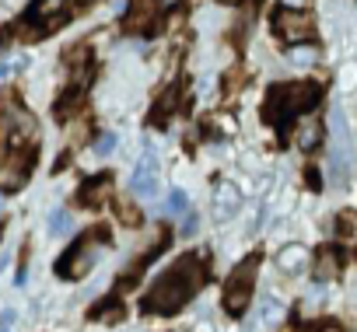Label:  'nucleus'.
Here are the masks:
<instances>
[{
    "mask_svg": "<svg viewBox=\"0 0 357 332\" xmlns=\"http://www.w3.org/2000/svg\"><path fill=\"white\" fill-rule=\"evenodd\" d=\"M204 280H207V269H204L200 255L197 252L183 255L168 273H161L154 280V287L144 297V311H151V315H172V311H178L183 304H190V297L204 287Z\"/></svg>",
    "mask_w": 357,
    "mask_h": 332,
    "instance_id": "1",
    "label": "nucleus"
},
{
    "mask_svg": "<svg viewBox=\"0 0 357 332\" xmlns=\"http://www.w3.org/2000/svg\"><path fill=\"white\" fill-rule=\"evenodd\" d=\"M319 84H308V81H301V84H280V88H273L270 91V102H266V116L273 119V122H284L287 116H298V112H308L315 102H319Z\"/></svg>",
    "mask_w": 357,
    "mask_h": 332,
    "instance_id": "2",
    "label": "nucleus"
},
{
    "mask_svg": "<svg viewBox=\"0 0 357 332\" xmlns=\"http://www.w3.org/2000/svg\"><path fill=\"white\" fill-rule=\"evenodd\" d=\"M105 242H109V231H105V228H98V231L84 235L77 245H70V248L63 252V259L56 262V273H60L63 280H81V276L95 266L98 248H102Z\"/></svg>",
    "mask_w": 357,
    "mask_h": 332,
    "instance_id": "3",
    "label": "nucleus"
},
{
    "mask_svg": "<svg viewBox=\"0 0 357 332\" xmlns=\"http://www.w3.org/2000/svg\"><path fill=\"white\" fill-rule=\"evenodd\" d=\"M256 269H259V259H256V255H249L242 266H235V269H231V276H228V283H225V311L242 315V311L249 308V301H252V276H256Z\"/></svg>",
    "mask_w": 357,
    "mask_h": 332,
    "instance_id": "4",
    "label": "nucleus"
},
{
    "mask_svg": "<svg viewBox=\"0 0 357 332\" xmlns=\"http://www.w3.org/2000/svg\"><path fill=\"white\" fill-rule=\"evenodd\" d=\"M32 164H36V143L11 147L8 161L0 164V189H4V193H18L29 182V175H32Z\"/></svg>",
    "mask_w": 357,
    "mask_h": 332,
    "instance_id": "5",
    "label": "nucleus"
},
{
    "mask_svg": "<svg viewBox=\"0 0 357 332\" xmlns=\"http://www.w3.org/2000/svg\"><path fill=\"white\" fill-rule=\"evenodd\" d=\"M273 29H277V35H280L287 46H301V42H308V39L315 35L312 15H308V11H294V8H280V11L273 15Z\"/></svg>",
    "mask_w": 357,
    "mask_h": 332,
    "instance_id": "6",
    "label": "nucleus"
},
{
    "mask_svg": "<svg viewBox=\"0 0 357 332\" xmlns=\"http://www.w3.org/2000/svg\"><path fill=\"white\" fill-rule=\"evenodd\" d=\"M133 193L140 196V200H151L154 193H158V164H154V154H151V147L144 150V161L137 164V172H133Z\"/></svg>",
    "mask_w": 357,
    "mask_h": 332,
    "instance_id": "7",
    "label": "nucleus"
},
{
    "mask_svg": "<svg viewBox=\"0 0 357 332\" xmlns=\"http://www.w3.org/2000/svg\"><path fill=\"white\" fill-rule=\"evenodd\" d=\"M154 18H158V0H130V11L123 18V29L137 35V32H147L154 25Z\"/></svg>",
    "mask_w": 357,
    "mask_h": 332,
    "instance_id": "8",
    "label": "nucleus"
},
{
    "mask_svg": "<svg viewBox=\"0 0 357 332\" xmlns=\"http://www.w3.org/2000/svg\"><path fill=\"white\" fill-rule=\"evenodd\" d=\"M109 193H112V175L105 172V175L88 179V182L77 189V203H81V207H102V203L109 200Z\"/></svg>",
    "mask_w": 357,
    "mask_h": 332,
    "instance_id": "9",
    "label": "nucleus"
},
{
    "mask_svg": "<svg viewBox=\"0 0 357 332\" xmlns=\"http://www.w3.org/2000/svg\"><path fill=\"white\" fill-rule=\"evenodd\" d=\"M305 266H308V248H301V245H287V248H280V255H277V269H280V273L298 276Z\"/></svg>",
    "mask_w": 357,
    "mask_h": 332,
    "instance_id": "10",
    "label": "nucleus"
},
{
    "mask_svg": "<svg viewBox=\"0 0 357 332\" xmlns=\"http://www.w3.org/2000/svg\"><path fill=\"white\" fill-rule=\"evenodd\" d=\"M238 203H242V193H238L231 182H221V186L214 189V214H218V217H231V214L238 210Z\"/></svg>",
    "mask_w": 357,
    "mask_h": 332,
    "instance_id": "11",
    "label": "nucleus"
},
{
    "mask_svg": "<svg viewBox=\"0 0 357 332\" xmlns=\"http://www.w3.org/2000/svg\"><path fill=\"white\" fill-rule=\"evenodd\" d=\"M294 143H298L301 150H315V147L322 143V122H319L315 116H308V119L298 126V133H294Z\"/></svg>",
    "mask_w": 357,
    "mask_h": 332,
    "instance_id": "12",
    "label": "nucleus"
},
{
    "mask_svg": "<svg viewBox=\"0 0 357 332\" xmlns=\"http://www.w3.org/2000/svg\"><path fill=\"white\" fill-rule=\"evenodd\" d=\"M340 266H343L340 248H322V252L315 255V276H319V280H333V276L340 273Z\"/></svg>",
    "mask_w": 357,
    "mask_h": 332,
    "instance_id": "13",
    "label": "nucleus"
},
{
    "mask_svg": "<svg viewBox=\"0 0 357 332\" xmlns=\"http://www.w3.org/2000/svg\"><path fill=\"white\" fill-rule=\"evenodd\" d=\"M116 214H119L123 228H140V207L133 200H116Z\"/></svg>",
    "mask_w": 357,
    "mask_h": 332,
    "instance_id": "14",
    "label": "nucleus"
},
{
    "mask_svg": "<svg viewBox=\"0 0 357 332\" xmlns=\"http://www.w3.org/2000/svg\"><path fill=\"white\" fill-rule=\"evenodd\" d=\"M91 318L95 322H123V304L119 301H105V304H98L91 311Z\"/></svg>",
    "mask_w": 357,
    "mask_h": 332,
    "instance_id": "15",
    "label": "nucleus"
},
{
    "mask_svg": "<svg viewBox=\"0 0 357 332\" xmlns=\"http://www.w3.org/2000/svg\"><path fill=\"white\" fill-rule=\"evenodd\" d=\"M63 8H67V0H36L32 15H36V18H60Z\"/></svg>",
    "mask_w": 357,
    "mask_h": 332,
    "instance_id": "16",
    "label": "nucleus"
},
{
    "mask_svg": "<svg viewBox=\"0 0 357 332\" xmlns=\"http://www.w3.org/2000/svg\"><path fill=\"white\" fill-rule=\"evenodd\" d=\"M186 210H190L186 193H183V189H172V193H168V203H165V214L172 217V214H186Z\"/></svg>",
    "mask_w": 357,
    "mask_h": 332,
    "instance_id": "17",
    "label": "nucleus"
},
{
    "mask_svg": "<svg viewBox=\"0 0 357 332\" xmlns=\"http://www.w3.org/2000/svg\"><path fill=\"white\" fill-rule=\"evenodd\" d=\"M172 109H175V91H168V95L154 105V122H158V126H165V122L172 119Z\"/></svg>",
    "mask_w": 357,
    "mask_h": 332,
    "instance_id": "18",
    "label": "nucleus"
},
{
    "mask_svg": "<svg viewBox=\"0 0 357 332\" xmlns=\"http://www.w3.org/2000/svg\"><path fill=\"white\" fill-rule=\"evenodd\" d=\"M70 228H74L70 214H67V210H53V217H50V235L56 238V235H67Z\"/></svg>",
    "mask_w": 357,
    "mask_h": 332,
    "instance_id": "19",
    "label": "nucleus"
},
{
    "mask_svg": "<svg viewBox=\"0 0 357 332\" xmlns=\"http://www.w3.org/2000/svg\"><path fill=\"white\" fill-rule=\"evenodd\" d=\"M63 63H67V67H74V70H77L81 63L88 67V46H70V49L63 53Z\"/></svg>",
    "mask_w": 357,
    "mask_h": 332,
    "instance_id": "20",
    "label": "nucleus"
},
{
    "mask_svg": "<svg viewBox=\"0 0 357 332\" xmlns=\"http://www.w3.org/2000/svg\"><path fill=\"white\" fill-rule=\"evenodd\" d=\"M116 143H119V140H116V133H102V136L95 140V154H112V150H116Z\"/></svg>",
    "mask_w": 357,
    "mask_h": 332,
    "instance_id": "21",
    "label": "nucleus"
},
{
    "mask_svg": "<svg viewBox=\"0 0 357 332\" xmlns=\"http://www.w3.org/2000/svg\"><path fill=\"white\" fill-rule=\"evenodd\" d=\"M354 224H357V217H354V214H340L336 231H340V235H354Z\"/></svg>",
    "mask_w": 357,
    "mask_h": 332,
    "instance_id": "22",
    "label": "nucleus"
},
{
    "mask_svg": "<svg viewBox=\"0 0 357 332\" xmlns=\"http://www.w3.org/2000/svg\"><path fill=\"white\" fill-rule=\"evenodd\" d=\"M291 60H294V63H312L315 53H312V49H305V53H291Z\"/></svg>",
    "mask_w": 357,
    "mask_h": 332,
    "instance_id": "23",
    "label": "nucleus"
},
{
    "mask_svg": "<svg viewBox=\"0 0 357 332\" xmlns=\"http://www.w3.org/2000/svg\"><path fill=\"white\" fill-rule=\"evenodd\" d=\"M15 322V311H0V329H11Z\"/></svg>",
    "mask_w": 357,
    "mask_h": 332,
    "instance_id": "24",
    "label": "nucleus"
},
{
    "mask_svg": "<svg viewBox=\"0 0 357 332\" xmlns=\"http://www.w3.org/2000/svg\"><path fill=\"white\" fill-rule=\"evenodd\" d=\"M193 231H197V214H190L186 224H183V235H193Z\"/></svg>",
    "mask_w": 357,
    "mask_h": 332,
    "instance_id": "25",
    "label": "nucleus"
},
{
    "mask_svg": "<svg viewBox=\"0 0 357 332\" xmlns=\"http://www.w3.org/2000/svg\"><path fill=\"white\" fill-rule=\"evenodd\" d=\"M161 8H175V4H183V0H158Z\"/></svg>",
    "mask_w": 357,
    "mask_h": 332,
    "instance_id": "26",
    "label": "nucleus"
},
{
    "mask_svg": "<svg viewBox=\"0 0 357 332\" xmlns=\"http://www.w3.org/2000/svg\"><path fill=\"white\" fill-rule=\"evenodd\" d=\"M0 49H4V35H0Z\"/></svg>",
    "mask_w": 357,
    "mask_h": 332,
    "instance_id": "27",
    "label": "nucleus"
},
{
    "mask_svg": "<svg viewBox=\"0 0 357 332\" xmlns=\"http://www.w3.org/2000/svg\"><path fill=\"white\" fill-rule=\"evenodd\" d=\"M225 4H235V0H225Z\"/></svg>",
    "mask_w": 357,
    "mask_h": 332,
    "instance_id": "28",
    "label": "nucleus"
},
{
    "mask_svg": "<svg viewBox=\"0 0 357 332\" xmlns=\"http://www.w3.org/2000/svg\"><path fill=\"white\" fill-rule=\"evenodd\" d=\"M312 332H322V329H312Z\"/></svg>",
    "mask_w": 357,
    "mask_h": 332,
    "instance_id": "29",
    "label": "nucleus"
},
{
    "mask_svg": "<svg viewBox=\"0 0 357 332\" xmlns=\"http://www.w3.org/2000/svg\"><path fill=\"white\" fill-rule=\"evenodd\" d=\"M0 238H4V231H0Z\"/></svg>",
    "mask_w": 357,
    "mask_h": 332,
    "instance_id": "30",
    "label": "nucleus"
},
{
    "mask_svg": "<svg viewBox=\"0 0 357 332\" xmlns=\"http://www.w3.org/2000/svg\"><path fill=\"white\" fill-rule=\"evenodd\" d=\"M0 332H8V329H0Z\"/></svg>",
    "mask_w": 357,
    "mask_h": 332,
    "instance_id": "31",
    "label": "nucleus"
},
{
    "mask_svg": "<svg viewBox=\"0 0 357 332\" xmlns=\"http://www.w3.org/2000/svg\"><path fill=\"white\" fill-rule=\"evenodd\" d=\"M84 4H88V0H84Z\"/></svg>",
    "mask_w": 357,
    "mask_h": 332,
    "instance_id": "32",
    "label": "nucleus"
}]
</instances>
